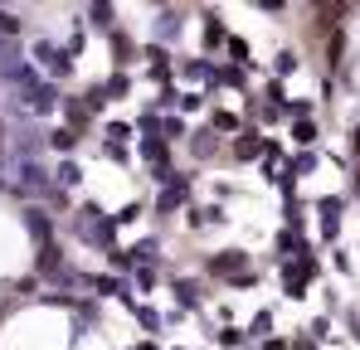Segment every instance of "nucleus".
Listing matches in <instances>:
<instances>
[{"mask_svg": "<svg viewBox=\"0 0 360 350\" xmlns=\"http://www.w3.org/2000/svg\"><path fill=\"white\" fill-rule=\"evenodd\" d=\"M93 214H103V209H98V205H88V209H83V219H78L83 243H103L108 253H117V248H112V229H117V219H93Z\"/></svg>", "mask_w": 360, "mask_h": 350, "instance_id": "1", "label": "nucleus"}, {"mask_svg": "<svg viewBox=\"0 0 360 350\" xmlns=\"http://www.w3.org/2000/svg\"><path fill=\"white\" fill-rule=\"evenodd\" d=\"M34 58L44 63V73H49V78H68V73H73V54L59 49V44H49V39H39V44H34Z\"/></svg>", "mask_w": 360, "mask_h": 350, "instance_id": "2", "label": "nucleus"}, {"mask_svg": "<svg viewBox=\"0 0 360 350\" xmlns=\"http://www.w3.org/2000/svg\"><path fill=\"white\" fill-rule=\"evenodd\" d=\"M15 190H25V195H49L54 185H49V171H44L39 161H20V180H15Z\"/></svg>", "mask_w": 360, "mask_h": 350, "instance_id": "3", "label": "nucleus"}, {"mask_svg": "<svg viewBox=\"0 0 360 350\" xmlns=\"http://www.w3.org/2000/svg\"><path fill=\"white\" fill-rule=\"evenodd\" d=\"M39 146H44V131H39V127H20L15 156H20V161H39Z\"/></svg>", "mask_w": 360, "mask_h": 350, "instance_id": "4", "label": "nucleus"}, {"mask_svg": "<svg viewBox=\"0 0 360 350\" xmlns=\"http://www.w3.org/2000/svg\"><path fill=\"white\" fill-rule=\"evenodd\" d=\"M25 108H30L34 117H49V112H54V88H49V83L30 88V93H25Z\"/></svg>", "mask_w": 360, "mask_h": 350, "instance_id": "5", "label": "nucleus"}, {"mask_svg": "<svg viewBox=\"0 0 360 350\" xmlns=\"http://www.w3.org/2000/svg\"><path fill=\"white\" fill-rule=\"evenodd\" d=\"M25 229H30V238L44 248V243H49V233H54V224H49V214H44V209H25Z\"/></svg>", "mask_w": 360, "mask_h": 350, "instance_id": "6", "label": "nucleus"}, {"mask_svg": "<svg viewBox=\"0 0 360 350\" xmlns=\"http://www.w3.org/2000/svg\"><path fill=\"white\" fill-rule=\"evenodd\" d=\"M210 268H214V273H239V268H243V253H239V248H229V253H219Z\"/></svg>", "mask_w": 360, "mask_h": 350, "instance_id": "7", "label": "nucleus"}, {"mask_svg": "<svg viewBox=\"0 0 360 350\" xmlns=\"http://www.w3.org/2000/svg\"><path fill=\"white\" fill-rule=\"evenodd\" d=\"M88 25L93 30H112V5H88Z\"/></svg>", "mask_w": 360, "mask_h": 350, "instance_id": "8", "label": "nucleus"}, {"mask_svg": "<svg viewBox=\"0 0 360 350\" xmlns=\"http://www.w3.org/2000/svg\"><path fill=\"white\" fill-rule=\"evenodd\" d=\"M73 141H78V131H73V127H59V131H49V146H54V151H73Z\"/></svg>", "mask_w": 360, "mask_h": 350, "instance_id": "9", "label": "nucleus"}, {"mask_svg": "<svg viewBox=\"0 0 360 350\" xmlns=\"http://www.w3.org/2000/svg\"><path fill=\"white\" fill-rule=\"evenodd\" d=\"M156 34H161V39L180 34V15H176V10H161V25H156Z\"/></svg>", "mask_w": 360, "mask_h": 350, "instance_id": "10", "label": "nucleus"}, {"mask_svg": "<svg viewBox=\"0 0 360 350\" xmlns=\"http://www.w3.org/2000/svg\"><path fill=\"white\" fill-rule=\"evenodd\" d=\"M20 25H25L20 15H10V10H0V39H15V34H20Z\"/></svg>", "mask_w": 360, "mask_h": 350, "instance_id": "11", "label": "nucleus"}, {"mask_svg": "<svg viewBox=\"0 0 360 350\" xmlns=\"http://www.w3.org/2000/svg\"><path fill=\"white\" fill-rule=\"evenodd\" d=\"M185 190H190V185H185V180H176V185H171V190L161 195V209H176L180 200H185Z\"/></svg>", "mask_w": 360, "mask_h": 350, "instance_id": "12", "label": "nucleus"}, {"mask_svg": "<svg viewBox=\"0 0 360 350\" xmlns=\"http://www.w3.org/2000/svg\"><path fill=\"white\" fill-rule=\"evenodd\" d=\"M83 283L98 292V297H108V292H122V287H117V278H83Z\"/></svg>", "mask_w": 360, "mask_h": 350, "instance_id": "13", "label": "nucleus"}, {"mask_svg": "<svg viewBox=\"0 0 360 350\" xmlns=\"http://www.w3.org/2000/svg\"><path fill=\"white\" fill-rule=\"evenodd\" d=\"M127 88H131V83H127V78H122V73H112V78H108V83H103V93H108V98H122V93H127Z\"/></svg>", "mask_w": 360, "mask_h": 350, "instance_id": "14", "label": "nucleus"}, {"mask_svg": "<svg viewBox=\"0 0 360 350\" xmlns=\"http://www.w3.org/2000/svg\"><path fill=\"white\" fill-rule=\"evenodd\" d=\"M78 180H83V171H78L73 161H63L59 166V185H78Z\"/></svg>", "mask_w": 360, "mask_h": 350, "instance_id": "15", "label": "nucleus"}, {"mask_svg": "<svg viewBox=\"0 0 360 350\" xmlns=\"http://www.w3.org/2000/svg\"><path fill=\"white\" fill-rule=\"evenodd\" d=\"M205 39H210V44H219V39H224V25H219L214 15H210V25H205Z\"/></svg>", "mask_w": 360, "mask_h": 350, "instance_id": "16", "label": "nucleus"}, {"mask_svg": "<svg viewBox=\"0 0 360 350\" xmlns=\"http://www.w3.org/2000/svg\"><path fill=\"white\" fill-rule=\"evenodd\" d=\"M141 156H146V161H161V156H166V141H146Z\"/></svg>", "mask_w": 360, "mask_h": 350, "instance_id": "17", "label": "nucleus"}, {"mask_svg": "<svg viewBox=\"0 0 360 350\" xmlns=\"http://www.w3.org/2000/svg\"><path fill=\"white\" fill-rule=\"evenodd\" d=\"M108 136H112V146H117V141L131 136V127H127V122H112V127H108Z\"/></svg>", "mask_w": 360, "mask_h": 350, "instance_id": "18", "label": "nucleus"}, {"mask_svg": "<svg viewBox=\"0 0 360 350\" xmlns=\"http://www.w3.org/2000/svg\"><path fill=\"white\" fill-rule=\"evenodd\" d=\"M136 214H141V205H127V209H122V214H112V219H117V224H131V219H136Z\"/></svg>", "mask_w": 360, "mask_h": 350, "instance_id": "19", "label": "nucleus"}, {"mask_svg": "<svg viewBox=\"0 0 360 350\" xmlns=\"http://www.w3.org/2000/svg\"><path fill=\"white\" fill-rule=\"evenodd\" d=\"M176 292H180V302H185V306L195 302V283H176Z\"/></svg>", "mask_w": 360, "mask_h": 350, "instance_id": "20", "label": "nucleus"}, {"mask_svg": "<svg viewBox=\"0 0 360 350\" xmlns=\"http://www.w3.org/2000/svg\"><path fill=\"white\" fill-rule=\"evenodd\" d=\"M0 161H5V127H0Z\"/></svg>", "mask_w": 360, "mask_h": 350, "instance_id": "21", "label": "nucleus"}]
</instances>
